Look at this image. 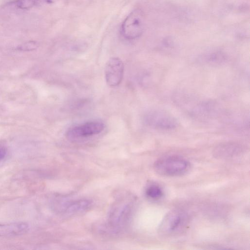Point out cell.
Wrapping results in <instances>:
<instances>
[{
    "instance_id": "6da1fadb",
    "label": "cell",
    "mask_w": 250,
    "mask_h": 250,
    "mask_svg": "<svg viewBox=\"0 0 250 250\" xmlns=\"http://www.w3.org/2000/svg\"><path fill=\"white\" fill-rule=\"evenodd\" d=\"M190 223L188 213L182 209H173L164 216L158 227L159 234L164 237H173L183 233Z\"/></svg>"
},
{
    "instance_id": "7a4b0ae2",
    "label": "cell",
    "mask_w": 250,
    "mask_h": 250,
    "mask_svg": "<svg viewBox=\"0 0 250 250\" xmlns=\"http://www.w3.org/2000/svg\"><path fill=\"white\" fill-rule=\"evenodd\" d=\"M190 163L186 159L177 155L161 157L156 161L154 169L159 175L173 177L184 175L190 169Z\"/></svg>"
},
{
    "instance_id": "3957f363",
    "label": "cell",
    "mask_w": 250,
    "mask_h": 250,
    "mask_svg": "<svg viewBox=\"0 0 250 250\" xmlns=\"http://www.w3.org/2000/svg\"><path fill=\"white\" fill-rule=\"evenodd\" d=\"M133 203L131 200H121L114 205L108 218L111 228L119 230L126 225L132 214Z\"/></svg>"
},
{
    "instance_id": "277c9868",
    "label": "cell",
    "mask_w": 250,
    "mask_h": 250,
    "mask_svg": "<svg viewBox=\"0 0 250 250\" xmlns=\"http://www.w3.org/2000/svg\"><path fill=\"white\" fill-rule=\"evenodd\" d=\"M144 27L143 13L136 10L130 13L124 21L121 27L122 34L126 39H136L142 34Z\"/></svg>"
},
{
    "instance_id": "5b68a950",
    "label": "cell",
    "mask_w": 250,
    "mask_h": 250,
    "mask_svg": "<svg viewBox=\"0 0 250 250\" xmlns=\"http://www.w3.org/2000/svg\"><path fill=\"white\" fill-rule=\"evenodd\" d=\"M50 204L55 211L66 215H74L88 209L91 206L92 202L86 199L66 201H61L57 199H53Z\"/></svg>"
},
{
    "instance_id": "8992f818",
    "label": "cell",
    "mask_w": 250,
    "mask_h": 250,
    "mask_svg": "<svg viewBox=\"0 0 250 250\" xmlns=\"http://www.w3.org/2000/svg\"><path fill=\"white\" fill-rule=\"evenodd\" d=\"M146 121L152 127L161 130H173L179 125L178 121L174 116L160 110L149 112L146 115Z\"/></svg>"
},
{
    "instance_id": "52a82bcc",
    "label": "cell",
    "mask_w": 250,
    "mask_h": 250,
    "mask_svg": "<svg viewBox=\"0 0 250 250\" xmlns=\"http://www.w3.org/2000/svg\"><path fill=\"white\" fill-rule=\"evenodd\" d=\"M124 71V63L118 57L110 58L104 67V76L106 83L111 87L118 86L121 83Z\"/></svg>"
},
{
    "instance_id": "ba28073f",
    "label": "cell",
    "mask_w": 250,
    "mask_h": 250,
    "mask_svg": "<svg viewBox=\"0 0 250 250\" xmlns=\"http://www.w3.org/2000/svg\"><path fill=\"white\" fill-rule=\"evenodd\" d=\"M104 125L98 121L88 122L70 128L67 132L70 139H79L100 133L104 129Z\"/></svg>"
},
{
    "instance_id": "9c48e42d",
    "label": "cell",
    "mask_w": 250,
    "mask_h": 250,
    "mask_svg": "<svg viewBox=\"0 0 250 250\" xmlns=\"http://www.w3.org/2000/svg\"><path fill=\"white\" fill-rule=\"evenodd\" d=\"M242 144L234 142L222 143L216 146L213 150L214 156L219 159H229L237 157L244 151Z\"/></svg>"
},
{
    "instance_id": "30bf717a",
    "label": "cell",
    "mask_w": 250,
    "mask_h": 250,
    "mask_svg": "<svg viewBox=\"0 0 250 250\" xmlns=\"http://www.w3.org/2000/svg\"><path fill=\"white\" fill-rule=\"evenodd\" d=\"M29 225L26 222H17L0 224V237H13L26 233Z\"/></svg>"
},
{
    "instance_id": "8fae6325",
    "label": "cell",
    "mask_w": 250,
    "mask_h": 250,
    "mask_svg": "<svg viewBox=\"0 0 250 250\" xmlns=\"http://www.w3.org/2000/svg\"><path fill=\"white\" fill-rule=\"evenodd\" d=\"M145 192L148 198L155 200L161 199L164 195L162 188L156 184L149 185L146 188Z\"/></svg>"
},
{
    "instance_id": "7c38bea8",
    "label": "cell",
    "mask_w": 250,
    "mask_h": 250,
    "mask_svg": "<svg viewBox=\"0 0 250 250\" xmlns=\"http://www.w3.org/2000/svg\"><path fill=\"white\" fill-rule=\"evenodd\" d=\"M206 63L213 65L221 64L226 61V57L220 52L210 53L204 57Z\"/></svg>"
},
{
    "instance_id": "4fadbf2b",
    "label": "cell",
    "mask_w": 250,
    "mask_h": 250,
    "mask_svg": "<svg viewBox=\"0 0 250 250\" xmlns=\"http://www.w3.org/2000/svg\"><path fill=\"white\" fill-rule=\"evenodd\" d=\"M35 3L34 0H18L17 6L21 9H28L32 7Z\"/></svg>"
},
{
    "instance_id": "5bb4252c",
    "label": "cell",
    "mask_w": 250,
    "mask_h": 250,
    "mask_svg": "<svg viewBox=\"0 0 250 250\" xmlns=\"http://www.w3.org/2000/svg\"><path fill=\"white\" fill-rule=\"evenodd\" d=\"M37 44L35 42L30 41L26 42L18 47V49L22 51H31L36 49Z\"/></svg>"
},
{
    "instance_id": "9a60e30c",
    "label": "cell",
    "mask_w": 250,
    "mask_h": 250,
    "mask_svg": "<svg viewBox=\"0 0 250 250\" xmlns=\"http://www.w3.org/2000/svg\"><path fill=\"white\" fill-rule=\"evenodd\" d=\"M7 152L6 146L2 143H0V162L5 157Z\"/></svg>"
}]
</instances>
